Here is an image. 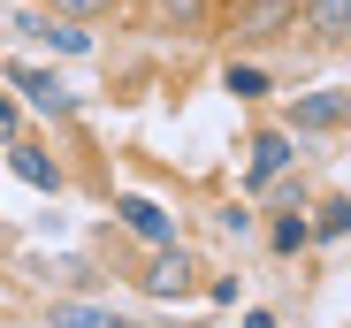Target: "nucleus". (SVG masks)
Masks as SVG:
<instances>
[{
  "instance_id": "f257e3e1",
  "label": "nucleus",
  "mask_w": 351,
  "mask_h": 328,
  "mask_svg": "<svg viewBox=\"0 0 351 328\" xmlns=\"http://www.w3.org/2000/svg\"><path fill=\"white\" fill-rule=\"evenodd\" d=\"M290 16H298V0H237L229 23H237V38H275Z\"/></svg>"
},
{
  "instance_id": "f03ea898",
  "label": "nucleus",
  "mask_w": 351,
  "mask_h": 328,
  "mask_svg": "<svg viewBox=\"0 0 351 328\" xmlns=\"http://www.w3.org/2000/svg\"><path fill=\"white\" fill-rule=\"evenodd\" d=\"M138 283H145L153 298H184V290H191V260L176 252V244H160V252H153V267H145Z\"/></svg>"
},
{
  "instance_id": "7ed1b4c3",
  "label": "nucleus",
  "mask_w": 351,
  "mask_h": 328,
  "mask_svg": "<svg viewBox=\"0 0 351 328\" xmlns=\"http://www.w3.org/2000/svg\"><path fill=\"white\" fill-rule=\"evenodd\" d=\"M343 84H328V92H306L298 99V115H290V123H298V130H343Z\"/></svg>"
},
{
  "instance_id": "20e7f679",
  "label": "nucleus",
  "mask_w": 351,
  "mask_h": 328,
  "mask_svg": "<svg viewBox=\"0 0 351 328\" xmlns=\"http://www.w3.org/2000/svg\"><path fill=\"white\" fill-rule=\"evenodd\" d=\"M290 160H298V153H290V138H282V130L252 138V168H245V184H252V191H260V184H275V176L290 168Z\"/></svg>"
},
{
  "instance_id": "39448f33",
  "label": "nucleus",
  "mask_w": 351,
  "mask_h": 328,
  "mask_svg": "<svg viewBox=\"0 0 351 328\" xmlns=\"http://www.w3.org/2000/svg\"><path fill=\"white\" fill-rule=\"evenodd\" d=\"M114 214H123V229H138L145 244H176V222H168V214H160L153 199H123Z\"/></svg>"
},
{
  "instance_id": "423d86ee",
  "label": "nucleus",
  "mask_w": 351,
  "mask_h": 328,
  "mask_svg": "<svg viewBox=\"0 0 351 328\" xmlns=\"http://www.w3.org/2000/svg\"><path fill=\"white\" fill-rule=\"evenodd\" d=\"M8 84H16V92L31 99V107H46V115H62V107H69V92L53 84L46 69H8Z\"/></svg>"
},
{
  "instance_id": "0eeeda50",
  "label": "nucleus",
  "mask_w": 351,
  "mask_h": 328,
  "mask_svg": "<svg viewBox=\"0 0 351 328\" xmlns=\"http://www.w3.org/2000/svg\"><path fill=\"white\" fill-rule=\"evenodd\" d=\"M16 31L46 38L53 53H92V38H84V31H69V23H53V16H16Z\"/></svg>"
},
{
  "instance_id": "6e6552de",
  "label": "nucleus",
  "mask_w": 351,
  "mask_h": 328,
  "mask_svg": "<svg viewBox=\"0 0 351 328\" xmlns=\"http://www.w3.org/2000/svg\"><path fill=\"white\" fill-rule=\"evenodd\" d=\"M8 160H16V176L23 184H38V191H62V168L38 153V145H8Z\"/></svg>"
},
{
  "instance_id": "1a4fd4ad",
  "label": "nucleus",
  "mask_w": 351,
  "mask_h": 328,
  "mask_svg": "<svg viewBox=\"0 0 351 328\" xmlns=\"http://www.w3.org/2000/svg\"><path fill=\"white\" fill-rule=\"evenodd\" d=\"M306 16H313V31H321L328 46L351 38V0H306Z\"/></svg>"
},
{
  "instance_id": "9d476101",
  "label": "nucleus",
  "mask_w": 351,
  "mask_h": 328,
  "mask_svg": "<svg viewBox=\"0 0 351 328\" xmlns=\"http://www.w3.org/2000/svg\"><path fill=\"white\" fill-rule=\"evenodd\" d=\"M53 328H130V320H123V313H99V305H62Z\"/></svg>"
},
{
  "instance_id": "9b49d317",
  "label": "nucleus",
  "mask_w": 351,
  "mask_h": 328,
  "mask_svg": "<svg viewBox=\"0 0 351 328\" xmlns=\"http://www.w3.org/2000/svg\"><path fill=\"white\" fill-rule=\"evenodd\" d=\"M229 92H237V99H260V92H267V69H252V62H229Z\"/></svg>"
},
{
  "instance_id": "f8f14e48",
  "label": "nucleus",
  "mask_w": 351,
  "mask_h": 328,
  "mask_svg": "<svg viewBox=\"0 0 351 328\" xmlns=\"http://www.w3.org/2000/svg\"><path fill=\"white\" fill-rule=\"evenodd\" d=\"M306 244H313V222H298V214L275 222V252H306Z\"/></svg>"
},
{
  "instance_id": "ddd939ff",
  "label": "nucleus",
  "mask_w": 351,
  "mask_h": 328,
  "mask_svg": "<svg viewBox=\"0 0 351 328\" xmlns=\"http://www.w3.org/2000/svg\"><path fill=\"white\" fill-rule=\"evenodd\" d=\"M313 229H321V237H343V229H351V206H343V199H328V206H321V222H313Z\"/></svg>"
},
{
  "instance_id": "4468645a",
  "label": "nucleus",
  "mask_w": 351,
  "mask_h": 328,
  "mask_svg": "<svg viewBox=\"0 0 351 328\" xmlns=\"http://www.w3.org/2000/svg\"><path fill=\"white\" fill-rule=\"evenodd\" d=\"M160 8H168L176 23H206V0H160Z\"/></svg>"
},
{
  "instance_id": "2eb2a0df",
  "label": "nucleus",
  "mask_w": 351,
  "mask_h": 328,
  "mask_svg": "<svg viewBox=\"0 0 351 328\" xmlns=\"http://www.w3.org/2000/svg\"><path fill=\"white\" fill-rule=\"evenodd\" d=\"M46 8H62V16H99V8H114V0H46Z\"/></svg>"
},
{
  "instance_id": "dca6fc26",
  "label": "nucleus",
  "mask_w": 351,
  "mask_h": 328,
  "mask_svg": "<svg viewBox=\"0 0 351 328\" xmlns=\"http://www.w3.org/2000/svg\"><path fill=\"white\" fill-rule=\"evenodd\" d=\"M0 138H16V99L0 92Z\"/></svg>"
},
{
  "instance_id": "f3484780",
  "label": "nucleus",
  "mask_w": 351,
  "mask_h": 328,
  "mask_svg": "<svg viewBox=\"0 0 351 328\" xmlns=\"http://www.w3.org/2000/svg\"><path fill=\"white\" fill-rule=\"evenodd\" d=\"M245 328H275V320H267V313H252V320H245Z\"/></svg>"
}]
</instances>
